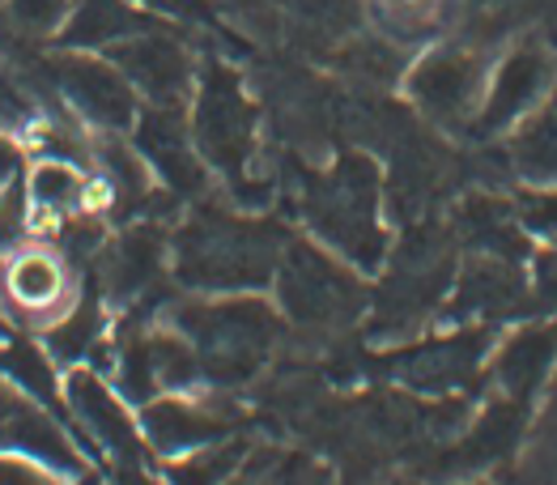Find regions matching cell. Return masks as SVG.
Masks as SVG:
<instances>
[{"label":"cell","instance_id":"cell-21","mask_svg":"<svg viewBox=\"0 0 557 485\" xmlns=\"http://www.w3.org/2000/svg\"><path fill=\"white\" fill-rule=\"evenodd\" d=\"M523 426H528V405L511 400V396H498L485 413H476V422L460 435L456 451H447V464H456V473L490 469L519 447Z\"/></svg>","mask_w":557,"mask_h":485},{"label":"cell","instance_id":"cell-43","mask_svg":"<svg viewBox=\"0 0 557 485\" xmlns=\"http://www.w3.org/2000/svg\"><path fill=\"white\" fill-rule=\"evenodd\" d=\"M460 485H490V482H460Z\"/></svg>","mask_w":557,"mask_h":485},{"label":"cell","instance_id":"cell-11","mask_svg":"<svg viewBox=\"0 0 557 485\" xmlns=\"http://www.w3.org/2000/svg\"><path fill=\"white\" fill-rule=\"evenodd\" d=\"M44 77L98 133H128L137 124V86L120 73V64L98 55H55L44 64Z\"/></svg>","mask_w":557,"mask_h":485},{"label":"cell","instance_id":"cell-17","mask_svg":"<svg viewBox=\"0 0 557 485\" xmlns=\"http://www.w3.org/2000/svg\"><path fill=\"white\" fill-rule=\"evenodd\" d=\"M0 451L30 456L35 464H44L47 473H55L60 482H73V485L90 473V460H86L82 443L73 435V426H64L51 409L26 400V396L0 422Z\"/></svg>","mask_w":557,"mask_h":485},{"label":"cell","instance_id":"cell-27","mask_svg":"<svg viewBox=\"0 0 557 485\" xmlns=\"http://www.w3.org/2000/svg\"><path fill=\"white\" fill-rule=\"evenodd\" d=\"M0 380H9L26 400L64 413V380L55 375V358L35 340H0Z\"/></svg>","mask_w":557,"mask_h":485},{"label":"cell","instance_id":"cell-28","mask_svg":"<svg viewBox=\"0 0 557 485\" xmlns=\"http://www.w3.org/2000/svg\"><path fill=\"white\" fill-rule=\"evenodd\" d=\"M456 17V0H374V26L396 48L430 43Z\"/></svg>","mask_w":557,"mask_h":485},{"label":"cell","instance_id":"cell-18","mask_svg":"<svg viewBox=\"0 0 557 485\" xmlns=\"http://www.w3.org/2000/svg\"><path fill=\"white\" fill-rule=\"evenodd\" d=\"M523 298H528V282L519 273V260L472 251L468 264L456 273V286H451L443 315L451 324H490V320L515 315L523 307Z\"/></svg>","mask_w":557,"mask_h":485},{"label":"cell","instance_id":"cell-22","mask_svg":"<svg viewBox=\"0 0 557 485\" xmlns=\"http://www.w3.org/2000/svg\"><path fill=\"white\" fill-rule=\"evenodd\" d=\"M90 162L102 175V188H107V204L120 213V217H133V213H145L149 204V162L140 158L137 146H128L120 133H102L90 146Z\"/></svg>","mask_w":557,"mask_h":485},{"label":"cell","instance_id":"cell-36","mask_svg":"<svg viewBox=\"0 0 557 485\" xmlns=\"http://www.w3.org/2000/svg\"><path fill=\"white\" fill-rule=\"evenodd\" d=\"M0 120H4V124L30 120V98L22 95V86H17L9 73H0Z\"/></svg>","mask_w":557,"mask_h":485},{"label":"cell","instance_id":"cell-3","mask_svg":"<svg viewBox=\"0 0 557 485\" xmlns=\"http://www.w3.org/2000/svg\"><path fill=\"white\" fill-rule=\"evenodd\" d=\"M302 222L311 235L349 260L354 269L374 273L387 260L383 231V175L367 153H341L327 171H315L298 196Z\"/></svg>","mask_w":557,"mask_h":485},{"label":"cell","instance_id":"cell-7","mask_svg":"<svg viewBox=\"0 0 557 485\" xmlns=\"http://www.w3.org/2000/svg\"><path fill=\"white\" fill-rule=\"evenodd\" d=\"M111 353V384L128 396V405H149L153 396H166V391H191L200 384V362L171 324H140L128 320L115 337V349L107 345Z\"/></svg>","mask_w":557,"mask_h":485},{"label":"cell","instance_id":"cell-32","mask_svg":"<svg viewBox=\"0 0 557 485\" xmlns=\"http://www.w3.org/2000/svg\"><path fill=\"white\" fill-rule=\"evenodd\" d=\"M30 192H26V179H9L0 188V251H17L26 247V235H30Z\"/></svg>","mask_w":557,"mask_h":485},{"label":"cell","instance_id":"cell-29","mask_svg":"<svg viewBox=\"0 0 557 485\" xmlns=\"http://www.w3.org/2000/svg\"><path fill=\"white\" fill-rule=\"evenodd\" d=\"M26 192H30L35 213H44V217H77L90 204V179L69 158H44L26 175Z\"/></svg>","mask_w":557,"mask_h":485},{"label":"cell","instance_id":"cell-15","mask_svg":"<svg viewBox=\"0 0 557 485\" xmlns=\"http://www.w3.org/2000/svg\"><path fill=\"white\" fill-rule=\"evenodd\" d=\"M107 51H111V64H120V73L149 102H184L187 90L196 86L191 51L166 26H158V22Z\"/></svg>","mask_w":557,"mask_h":485},{"label":"cell","instance_id":"cell-41","mask_svg":"<svg viewBox=\"0 0 557 485\" xmlns=\"http://www.w3.org/2000/svg\"><path fill=\"white\" fill-rule=\"evenodd\" d=\"M4 337H9V328H4V320H0V340H4Z\"/></svg>","mask_w":557,"mask_h":485},{"label":"cell","instance_id":"cell-23","mask_svg":"<svg viewBox=\"0 0 557 485\" xmlns=\"http://www.w3.org/2000/svg\"><path fill=\"white\" fill-rule=\"evenodd\" d=\"M456 239H465L472 251L481 256H507V260H523L528 242H523V226L515 217V204L498 200L490 192L468 196L456 209Z\"/></svg>","mask_w":557,"mask_h":485},{"label":"cell","instance_id":"cell-33","mask_svg":"<svg viewBox=\"0 0 557 485\" xmlns=\"http://www.w3.org/2000/svg\"><path fill=\"white\" fill-rule=\"evenodd\" d=\"M515 217L523 226V235L554 242L557 247V188H528L515 196Z\"/></svg>","mask_w":557,"mask_h":485},{"label":"cell","instance_id":"cell-19","mask_svg":"<svg viewBox=\"0 0 557 485\" xmlns=\"http://www.w3.org/2000/svg\"><path fill=\"white\" fill-rule=\"evenodd\" d=\"M0 290H4V302L22 320H35V324L47 328L73 302V277H69V264L55 251H47V247H17L13 260L0 273Z\"/></svg>","mask_w":557,"mask_h":485},{"label":"cell","instance_id":"cell-39","mask_svg":"<svg viewBox=\"0 0 557 485\" xmlns=\"http://www.w3.org/2000/svg\"><path fill=\"white\" fill-rule=\"evenodd\" d=\"M111 485H166V477H153L145 464H115Z\"/></svg>","mask_w":557,"mask_h":485},{"label":"cell","instance_id":"cell-20","mask_svg":"<svg viewBox=\"0 0 557 485\" xmlns=\"http://www.w3.org/2000/svg\"><path fill=\"white\" fill-rule=\"evenodd\" d=\"M490 380L511 400L532 405L557 366V324H523L490 349Z\"/></svg>","mask_w":557,"mask_h":485},{"label":"cell","instance_id":"cell-10","mask_svg":"<svg viewBox=\"0 0 557 485\" xmlns=\"http://www.w3.org/2000/svg\"><path fill=\"white\" fill-rule=\"evenodd\" d=\"M140 431L153 456L162 460H180L200 447H213L222 438L238 435V409L226 396H200V391H166L153 396L149 405L137 409Z\"/></svg>","mask_w":557,"mask_h":485},{"label":"cell","instance_id":"cell-9","mask_svg":"<svg viewBox=\"0 0 557 485\" xmlns=\"http://www.w3.org/2000/svg\"><path fill=\"white\" fill-rule=\"evenodd\" d=\"M485 77H490V60L481 48L451 43V48H434L413 64V73L405 77L409 98L421 115L438 128H468L481 98H485Z\"/></svg>","mask_w":557,"mask_h":485},{"label":"cell","instance_id":"cell-37","mask_svg":"<svg viewBox=\"0 0 557 485\" xmlns=\"http://www.w3.org/2000/svg\"><path fill=\"white\" fill-rule=\"evenodd\" d=\"M137 4L153 9V13H166V17H184V22H205L209 17L205 0H137Z\"/></svg>","mask_w":557,"mask_h":485},{"label":"cell","instance_id":"cell-12","mask_svg":"<svg viewBox=\"0 0 557 485\" xmlns=\"http://www.w3.org/2000/svg\"><path fill=\"white\" fill-rule=\"evenodd\" d=\"M554 77H557L554 55L541 48L536 39H523L519 48H511L498 60V69L485 82V98H481V107H476V115H472L468 128L476 137H498L507 128H519L549 98Z\"/></svg>","mask_w":557,"mask_h":485},{"label":"cell","instance_id":"cell-14","mask_svg":"<svg viewBox=\"0 0 557 485\" xmlns=\"http://www.w3.org/2000/svg\"><path fill=\"white\" fill-rule=\"evenodd\" d=\"M137 141L140 158L149 171L166 184L171 196H200L209 188V162L191 141V124L184 115V102H145L137 115Z\"/></svg>","mask_w":557,"mask_h":485},{"label":"cell","instance_id":"cell-4","mask_svg":"<svg viewBox=\"0 0 557 485\" xmlns=\"http://www.w3.org/2000/svg\"><path fill=\"white\" fill-rule=\"evenodd\" d=\"M456 273V231H443L434 222L413 226L396 247H387L383 282L371 298V337H418L447 307Z\"/></svg>","mask_w":557,"mask_h":485},{"label":"cell","instance_id":"cell-24","mask_svg":"<svg viewBox=\"0 0 557 485\" xmlns=\"http://www.w3.org/2000/svg\"><path fill=\"white\" fill-rule=\"evenodd\" d=\"M107 345V311L102 298H82L69 302L51 324L44 328V349L55 358V366H86Z\"/></svg>","mask_w":557,"mask_h":485},{"label":"cell","instance_id":"cell-6","mask_svg":"<svg viewBox=\"0 0 557 485\" xmlns=\"http://www.w3.org/2000/svg\"><path fill=\"white\" fill-rule=\"evenodd\" d=\"M191 141L209 171H218L238 200H256L264 192L256 184V141H260V111L243 90V77L231 64L209 60L196 77L191 102Z\"/></svg>","mask_w":557,"mask_h":485},{"label":"cell","instance_id":"cell-40","mask_svg":"<svg viewBox=\"0 0 557 485\" xmlns=\"http://www.w3.org/2000/svg\"><path fill=\"white\" fill-rule=\"evenodd\" d=\"M17 400H22V391L13 388V384H9V380H0V422H4V418H9V409H13V405H17Z\"/></svg>","mask_w":557,"mask_h":485},{"label":"cell","instance_id":"cell-31","mask_svg":"<svg viewBox=\"0 0 557 485\" xmlns=\"http://www.w3.org/2000/svg\"><path fill=\"white\" fill-rule=\"evenodd\" d=\"M243 456H247V443L234 435L213 443V447H200L191 456L171 460L162 477H166V485H226L238 473Z\"/></svg>","mask_w":557,"mask_h":485},{"label":"cell","instance_id":"cell-8","mask_svg":"<svg viewBox=\"0 0 557 485\" xmlns=\"http://www.w3.org/2000/svg\"><path fill=\"white\" fill-rule=\"evenodd\" d=\"M64 413L73 435H82V443L98 451L111 464H149V443L140 431L137 409L128 405V396L115 388L102 371L73 366L64 375Z\"/></svg>","mask_w":557,"mask_h":485},{"label":"cell","instance_id":"cell-35","mask_svg":"<svg viewBox=\"0 0 557 485\" xmlns=\"http://www.w3.org/2000/svg\"><path fill=\"white\" fill-rule=\"evenodd\" d=\"M0 485H69L55 473H47L44 464H35L30 456L17 451H0Z\"/></svg>","mask_w":557,"mask_h":485},{"label":"cell","instance_id":"cell-38","mask_svg":"<svg viewBox=\"0 0 557 485\" xmlns=\"http://www.w3.org/2000/svg\"><path fill=\"white\" fill-rule=\"evenodd\" d=\"M17 175H22V146L9 133H0V188L9 179H17Z\"/></svg>","mask_w":557,"mask_h":485},{"label":"cell","instance_id":"cell-2","mask_svg":"<svg viewBox=\"0 0 557 485\" xmlns=\"http://www.w3.org/2000/svg\"><path fill=\"white\" fill-rule=\"evenodd\" d=\"M166 324L191 345L200 384L226 391L251 384L285 337V315L256 294H213L166 307Z\"/></svg>","mask_w":557,"mask_h":485},{"label":"cell","instance_id":"cell-34","mask_svg":"<svg viewBox=\"0 0 557 485\" xmlns=\"http://www.w3.org/2000/svg\"><path fill=\"white\" fill-rule=\"evenodd\" d=\"M73 0H9V22L22 35H51L69 22Z\"/></svg>","mask_w":557,"mask_h":485},{"label":"cell","instance_id":"cell-5","mask_svg":"<svg viewBox=\"0 0 557 485\" xmlns=\"http://www.w3.org/2000/svg\"><path fill=\"white\" fill-rule=\"evenodd\" d=\"M273 290L285 324L315 337L345 333L371 311V290L358 269L311 239H285Z\"/></svg>","mask_w":557,"mask_h":485},{"label":"cell","instance_id":"cell-26","mask_svg":"<svg viewBox=\"0 0 557 485\" xmlns=\"http://www.w3.org/2000/svg\"><path fill=\"white\" fill-rule=\"evenodd\" d=\"M511 166L532 188H557V77L549 98L519 124L511 141Z\"/></svg>","mask_w":557,"mask_h":485},{"label":"cell","instance_id":"cell-30","mask_svg":"<svg viewBox=\"0 0 557 485\" xmlns=\"http://www.w3.org/2000/svg\"><path fill=\"white\" fill-rule=\"evenodd\" d=\"M226 485H332V473L302 451H273V447L251 451L247 447L238 473Z\"/></svg>","mask_w":557,"mask_h":485},{"label":"cell","instance_id":"cell-16","mask_svg":"<svg viewBox=\"0 0 557 485\" xmlns=\"http://www.w3.org/2000/svg\"><path fill=\"white\" fill-rule=\"evenodd\" d=\"M171 242L158 222H137L120 239L102 242L98 251V273H102V298L115 307H140L158 290L166 273Z\"/></svg>","mask_w":557,"mask_h":485},{"label":"cell","instance_id":"cell-13","mask_svg":"<svg viewBox=\"0 0 557 485\" xmlns=\"http://www.w3.org/2000/svg\"><path fill=\"white\" fill-rule=\"evenodd\" d=\"M485 362H490V328L465 324V328L451 333V337L405 345V349H396L392 358H383L379 366H383L396 384H405L409 391L447 396V391L472 384Z\"/></svg>","mask_w":557,"mask_h":485},{"label":"cell","instance_id":"cell-42","mask_svg":"<svg viewBox=\"0 0 557 485\" xmlns=\"http://www.w3.org/2000/svg\"><path fill=\"white\" fill-rule=\"evenodd\" d=\"M387 485H418V482H387Z\"/></svg>","mask_w":557,"mask_h":485},{"label":"cell","instance_id":"cell-25","mask_svg":"<svg viewBox=\"0 0 557 485\" xmlns=\"http://www.w3.org/2000/svg\"><path fill=\"white\" fill-rule=\"evenodd\" d=\"M145 26H153V22L140 17L128 0H77V9L64 22L60 43L64 48H115Z\"/></svg>","mask_w":557,"mask_h":485},{"label":"cell","instance_id":"cell-1","mask_svg":"<svg viewBox=\"0 0 557 485\" xmlns=\"http://www.w3.org/2000/svg\"><path fill=\"white\" fill-rule=\"evenodd\" d=\"M285 226L247 217L226 204H196L171 242L175 282L191 294H260L273 286Z\"/></svg>","mask_w":557,"mask_h":485}]
</instances>
